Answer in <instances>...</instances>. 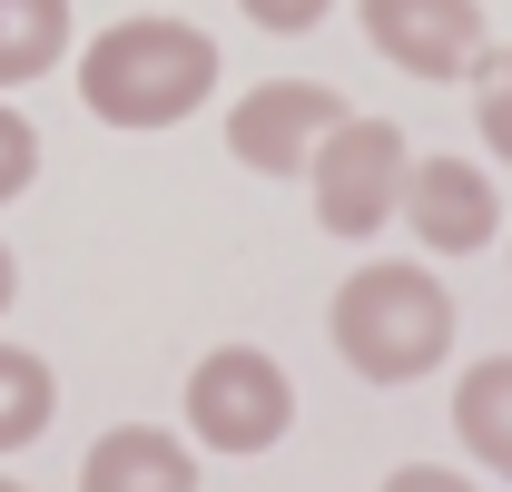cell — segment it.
I'll list each match as a JSON object with an SVG mask.
<instances>
[{
	"instance_id": "6da1fadb",
	"label": "cell",
	"mask_w": 512,
	"mask_h": 492,
	"mask_svg": "<svg viewBox=\"0 0 512 492\" xmlns=\"http://www.w3.org/2000/svg\"><path fill=\"white\" fill-rule=\"evenodd\" d=\"M207 89H217V40L197 20L138 10V20H109L79 50V99L109 128H178L188 109H207Z\"/></svg>"
},
{
	"instance_id": "8fae6325",
	"label": "cell",
	"mask_w": 512,
	"mask_h": 492,
	"mask_svg": "<svg viewBox=\"0 0 512 492\" xmlns=\"http://www.w3.org/2000/svg\"><path fill=\"white\" fill-rule=\"evenodd\" d=\"M60 414V374L40 365L30 345H0V453H20V443H40Z\"/></svg>"
},
{
	"instance_id": "30bf717a",
	"label": "cell",
	"mask_w": 512,
	"mask_h": 492,
	"mask_svg": "<svg viewBox=\"0 0 512 492\" xmlns=\"http://www.w3.org/2000/svg\"><path fill=\"white\" fill-rule=\"evenodd\" d=\"M69 60V0H0V89H30Z\"/></svg>"
},
{
	"instance_id": "9c48e42d",
	"label": "cell",
	"mask_w": 512,
	"mask_h": 492,
	"mask_svg": "<svg viewBox=\"0 0 512 492\" xmlns=\"http://www.w3.org/2000/svg\"><path fill=\"white\" fill-rule=\"evenodd\" d=\"M453 443L483 473H512V355L463 365V384H453Z\"/></svg>"
},
{
	"instance_id": "5b68a950",
	"label": "cell",
	"mask_w": 512,
	"mask_h": 492,
	"mask_svg": "<svg viewBox=\"0 0 512 492\" xmlns=\"http://www.w3.org/2000/svg\"><path fill=\"white\" fill-rule=\"evenodd\" d=\"M335 119H345V99L325 79H266V89H247L227 109V148L256 178H306V158H316V138Z\"/></svg>"
},
{
	"instance_id": "5bb4252c",
	"label": "cell",
	"mask_w": 512,
	"mask_h": 492,
	"mask_svg": "<svg viewBox=\"0 0 512 492\" xmlns=\"http://www.w3.org/2000/svg\"><path fill=\"white\" fill-rule=\"evenodd\" d=\"M237 10H247L256 30H276V40H296V30H316V20L335 10V0H237Z\"/></svg>"
},
{
	"instance_id": "7c38bea8",
	"label": "cell",
	"mask_w": 512,
	"mask_h": 492,
	"mask_svg": "<svg viewBox=\"0 0 512 492\" xmlns=\"http://www.w3.org/2000/svg\"><path fill=\"white\" fill-rule=\"evenodd\" d=\"M463 79H473V128L493 138V158L512 168V50H483Z\"/></svg>"
},
{
	"instance_id": "2e32d148",
	"label": "cell",
	"mask_w": 512,
	"mask_h": 492,
	"mask_svg": "<svg viewBox=\"0 0 512 492\" xmlns=\"http://www.w3.org/2000/svg\"><path fill=\"white\" fill-rule=\"evenodd\" d=\"M10 296H20V266H10V246H0V315H10Z\"/></svg>"
},
{
	"instance_id": "3957f363",
	"label": "cell",
	"mask_w": 512,
	"mask_h": 492,
	"mask_svg": "<svg viewBox=\"0 0 512 492\" xmlns=\"http://www.w3.org/2000/svg\"><path fill=\"white\" fill-rule=\"evenodd\" d=\"M404 128L394 119H345L316 138V158H306V187H316V227L325 237H375L384 217H394V197H404Z\"/></svg>"
},
{
	"instance_id": "8992f818",
	"label": "cell",
	"mask_w": 512,
	"mask_h": 492,
	"mask_svg": "<svg viewBox=\"0 0 512 492\" xmlns=\"http://www.w3.org/2000/svg\"><path fill=\"white\" fill-rule=\"evenodd\" d=\"M355 10H365V40L404 79H463V69L493 50L483 0H355Z\"/></svg>"
},
{
	"instance_id": "52a82bcc",
	"label": "cell",
	"mask_w": 512,
	"mask_h": 492,
	"mask_svg": "<svg viewBox=\"0 0 512 492\" xmlns=\"http://www.w3.org/2000/svg\"><path fill=\"white\" fill-rule=\"evenodd\" d=\"M394 217H414V246H434V256H483L503 227V197L473 158H414Z\"/></svg>"
},
{
	"instance_id": "ba28073f",
	"label": "cell",
	"mask_w": 512,
	"mask_h": 492,
	"mask_svg": "<svg viewBox=\"0 0 512 492\" xmlns=\"http://www.w3.org/2000/svg\"><path fill=\"white\" fill-rule=\"evenodd\" d=\"M79 492H197V453L158 424H119V433L89 443Z\"/></svg>"
},
{
	"instance_id": "e0dca14e",
	"label": "cell",
	"mask_w": 512,
	"mask_h": 492,
	"mask_svg": "<svg viewBox=\"0 0 512 492\" xmlns=\"http://www.w3.org/2000/svg\"><path fill=\"white\" fill-rule=\"evenodd\" d=\"M0 492H30V483H10V473H0Z\"/></svg>"
},
{
	"instance_id": "9a60e30c",
	"label": "cell",
	"mask_w": 512,
	"mask_h": 492,
	"mask_svg": "<svg viewBox=\"0 0 512 492\" xmlns=\"http://www.w3.org/2000/svg\"><path fill=\"white\" fill-rule=\"evenodd\" d=\"M384 492H483L473 473H444V463H404V473H384Z\"/></svg>"
},
{
	"instance_id": "7a4b0ae2",
	"label": "cell",
	"mask_w": 512,
	"mask_h": 492,
	"mask_svg": "<svg viewBox=\"0 0 512 492\" xmlns=\"http://www.w3.org/2000/svg\"><path fill=\"white\" fill-rule=\"evenodd\" d=\"M325 335L365 384H424L453 355V296H444V276H424L404 256H375V266H355L335 286Z\"/></svg>"
},
{
	"instance_id": "4fadbf2b",
	"label": "cell",
	"mask_w": 512,
	"mask_h": 492,
	"mask_svg": "<svg viewBox=\"0 0 512 492\" xmlns=\"http://www.w3.org/2000/svg\"><path fill=\"white\" fill-rule=\"evenodd\" d=\"M30 178H40V128L20 109H0V197H20Z\"/></svg>"
},
{
	"instance_id": "277c9868",
	"label": "cell",
	"mask_w": 512,
	"mask_h": 492,
	"mask_svg": "<svg viewBox=\"0 0 512 492\" xmlns=\"http://www.w3.org/2000/svg\"><path fill=\"white\" fill-rule=\"evenodd\" d=\"M296 424V384L276 355H256V345H217V355H197L188 374V433L207 453H266V443H286Z\"/></svg>"
}]
</instances>
